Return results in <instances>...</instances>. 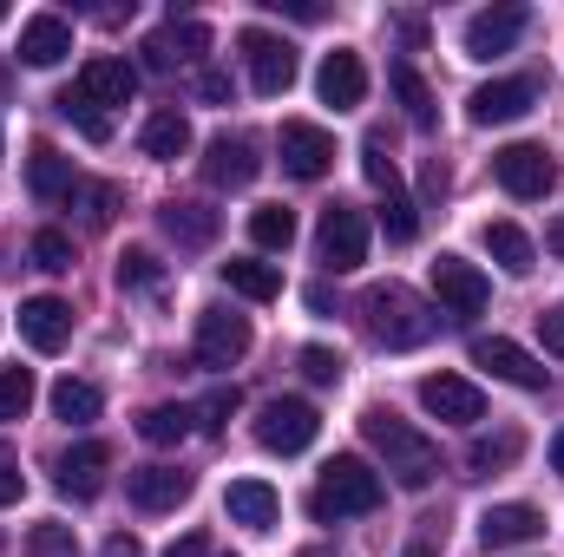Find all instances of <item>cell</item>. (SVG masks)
<instances>
[{"label": "cell", "mask_w": 564, "mask_h": 557, "mask_svg": "<svg viewBox=\"0 0 564 557\" xmlns=\"http://www.w3.org/2000/svg\"><path fill=\"white\" fill-rule=\"evenodd\" d=\"M73 157L59 151V144H33V157H26V190L40 197V204H59V197H73Z\"/></svg>", "instance_id": "26"}, {"label": "cell", "mask_w": 564, "mask_h": 557, "mask_svg": "<svg viewBox=\"0 0 564 557\" xmlns=\"http://www.w3.org/2000/svg\"><path fill=\"white\" fill-rule=\"evenodd\" d=\"M204 46H210V26H204V20H171V26H158V33L144 40V66H151V73H171V66L204 59Z\"/></svg>", "instance_id": "15"}, {"label": "cell", "mask_w": 564, "mask_h": 557, "mask_svg": "<svg viewBox=\"0 0 564 557\" xmlns=\"http://www.w3.org/2000/svg\"><path fill=\"white\" fill-rule=\"evenodd\" d=\"M381 230H388V243H414V237H421V204H414L408 190H388V204H381Z\"/></svg>", "instance_id": "36"}, {"label": "cell", "mask_w": 564, "mask_h": 557, "mask_svg": "<svg viewBox=\"0 0 564 557\" xmlns=\"http://www.w3.org/2000/svg\"><path fill=\"white\" fill-rule=\"evenodd\" d=\"M295 361H302V381H315V387H335V381L348 374V361H341L335 348H322V341H308Z\"/></svg>", "instance_id": "41"}, {"label": "cell", "mask_w": 564, "mask_h": 557, "mask_svg": "<svg viewBox=\"0 0 564 557\" xmlns=\"http://www.w3.org/2000/svg\"><path fill=\"white\" fill-rule=\"evenodd\" d=\"M33 270L66 276V270H73V237H66V230H40V237H33Z\"/></svg>", "instance_id": "40"}, {"label": "cell", "mask_w": 564, "mask_h": 557, "mask_svg": "<svg viewBox=\"0 0 564 557\" xmlns=\"http://www.w3.org/2000/svg\"><path fill=\"white\" fill-rule=\"evenodd\" d=\"M473 368H492L499 381H512V387H552V368L539 361V354H525L519 341H506V335H479L473 341Z\"/></svg>", "instance_id": "8"}, {"label": "cell", "mask_w": 564, "mask_h": 557, "mask_svg": "<svg viewBox=\"0 0 564 557\" xmlns=\"http://www.w3.org/2000/svg\"><path fill=\"white\" fill-rule=\"evenodd\" d=\"M315 256H322L335 276L361 270V263H368V210H355V204H328L322 223H315Z\"/></svg>", "instance_id": "4"}, {"label": "cell", "mask_w": 564, "mask_h": 557, "mask_svg": "<svg viewBox=\"0 0 564 557\" xmlns=\"http://www.w3.org/2000/svg\"><path fill=\"white\" fill-rule=\"evenodd\" d=\"M315 433H322V414L308 407V401H270L263 414H257V446L263 452H308L315 446Z\"/></svg>", "instance_id": "6"}, {"label": "cell", "mask_w": 564, "mask_h": 557, "mask_svg": "<svg viewBox=\"0 0 564 557\" xmlns=\"http://www.w3.org/2000/svg\"><path fill=\"white\" fill-rule=\"evenodd\" d=\"M164 282V263L151 250H126L119 256V288H158Z\"/></svg>", "instance_id": "43"}, {"label": "cell", "mask_w": 564, "mask_h": 557, "mask_svg": "<svg viewBox=\"0 0 564 557\" xmlns=\"http://www.w3.org/2000/svg\"><path fill=\"white\" fill-rule=\"evenodd\" d=\"M66 53H73V26H66L59 13H33V20L20 26V59H26V66L46 73V66H59Z\"/></svg>", "instance_id": "24"}, {"label": "cell", "mask_w": 564, "mask_h": 557, "mask_svg": "<svg viewBox=\"0 0 564 557\" xmlns=\"http://www.w3.org/2000/svg\"><path fill=\"white\" fill-rule=\"evenodd\" d=\"M53 106H59V112H66V119H73V125H79V132H86L93 144H106V139H112V119H106V112H99V106H93V99H86L79 86H66V92H59Z\"/></svg>", "instance_id": "35"}, {"label": "cell", "mask_w": 564, "mask_h": 557, "mask_svg": "<svg viewBox=\"0 0 564 557\" xmlns=\"http://www.w3.org/2000/svg\"><path fill=\"white\" fill-rule=\"evenodd\" d=\"M421 190H426V197H446V164H440V157H433V164H426Z\"/></svg>", "instance_id": "51"}, {"label": "cell", "mask_w": 564, "mask_h": 557, "mask_svg": "<svg viewBox=\"0 0 564 557\" xmlns=\"http://www.w3.org/2000/svg\"><path fill=\"white\" fill-rule=\"evenodd\" d=\"M26 557H79L73 525H33L26 532Z\"/></svg>", "instance_id": "42"}, {"label": "cell", "mask_w": 564, "mask_h": 557, "mask_svg": "<svg viewBox=\"0 0 564 557\" xmlns=\"http://www.w3.org/2000/svg\"><path fill=\"white\" fill-rule=\"evenodd\" d=\"M164 557H210V538H204V532H184V538H177Z\"/></svg>", "instance_id": "48"}, {"label": "cell", "mask_w": 564, "mask_h": 557, "mask_svg": "<svg viewBox=\"0 0 564 557\" xmlns=\"http://www.w3.org/2000/svg\"><path fill=\"white\" fill-rule=\"evenodd\" d=\"M532 106H539V79H492V86H479V92L466 99L473 125H512V119H525Z\"/></svg>", "instance_id": "13"}, {"label": "cell", "mask_w": 564, "mask_h": 557, "mask_svg": "<svg viewBox=\"0 0 564 557\" xmlns=\"http://www.w3.org/2000/svg\"><path fill=\"white\" fill-rule=\"evenodd\" d=\"M421 407L433 419H446V426H479V419H486V394H479L466 374H426Z\"/></svg>", "instance_id": "9"}, {"label": "cell", "mask_w": 564, "mask_h": 557, "mask_svg": "<svg viewBox=\"0 0 564 557\" xmlns=\"http://www.w3.org/2000/svg\"><path fill=\"white\" fill-rule=\"evenodd\" d=\"M315 92H322V106H335V112H355V106L368 99V66H361V53L335 46V53L322 59V73H315Z\"/></svg>", "instance_id": "16"}, {"label": "cell", "mask_w": 564, "mask_h": 557, "mask_svg": "<svg viewBox=\"0 0 564 557\" xmlns=\"http://www.w3.org/2000/svg\"><path fill=\"white\" fill-rule=\"evenodd\" d=\"M492 177H499L519 204H532V197H545V190L558 184V164H552L539 144H506V151H492Z\"/></svg>", "instance_id": "7"}, {"label": "cell", "mask_w": 564, "mask_h": 557, "mask_svg": "<svg viewBox=\"0 0 564 557\" xmlns=\"http://www.w3.org/2000/svg\"><path fill=\"white\" fill-rule=\"evenodd\" d=\"M519 452H525V433H519V426H506L499 439H473L466 466H473V472H499V466H512Z\"/></svg>", "instance_id": "34"}, {"label": "cell", "mask_w": 564, "mask_h": 557, "mask_svg": "<svg viewBox=\"0 0 564 557\" xmlns=\"http://www.w3.org/2000/svg\"><path fill=\"white\" fill-rule=\"evenodd\" d=\"M33 407V368H0V426L26 419Z\"/></svg>", "instance_id": "37"}, {"label": "cell", "mask_w": 564, "mask_h": 557, "mask_svg": "<svg viewBox=\"0 0 564 557\" xmlns=\"http://www.w3.org/2000/svg\"><path fill=\"white\" fill-rule=\"evenodd\" d=\"M361 433H368V446L388 459L394 485H408V492H426V485H433V472H440V446L426 439L421 426H408L394 407H368V414H361Z\"/></svg>", "instance_id": "1"}, {"label": "cell", "mask_w": 564, "mask_h": 557, "mask_svg": "<svg viewBox=\"0 0 564 557\" xmlns=\"http://www.w3.org/2000/svg\"><path fill=\"white\" fill-rule=\"evenodd\" d=\"M552 250L564 256V223H552Z\"/></svg>", "instance_id": "53"}, {"label": "cell", "mask_w": 564, "mask_h": 557, "mask_svg": "<svg viewBox=\"0 0 564 557\" xmlns=\"http://www.w3.org/2000/svg\"><path fill=\"white\" fill-rule=\"evenodd\" d=\"M250 243H257V250H289V243H295V210H282V204L250 210Z\"/></svg>", "instance_id": "32"}, {"label": "cell", "mask_w": 564, "mask_h": 557, "mask_svg": "<svg viewBox=\"0 0 564 557\" xmlns=\"http://www.w3.org/2000/svg\"><path fill=\"white\" fill-rule=\"evenodd\" d=\"M539 335H545V348L564 361V308H545V315H539Z\"/></svg>", "instance_id": "46"}, {"label": "cell", "mask_w": 564, "mask_h": 557, "mask_svg": "<svg viewBox=\"0 0 564 557\" xmlns=\"http://www.w3.org/2000/svg\"><path fill=\"white\" fill-rule=\"evenodd\" d=\"M433 295H440L446 315H479L486 295H492V282H486V270H473L466 256H440L433 263Z\"/></svg>", "instance_id": "12"}, {"label": "cell", "mask_w": 564, "mask_h": 557, "mask_svg": "<svg viewBox=\"0 0 564 557\" xmlns=\"http://www.w3.org/2000/svg\"><path fill=\"white\" fill-rule=\"evenodd\" d=\"M552 472H558V479H564V426H558V433H552Z\"/></svg>", "instance_id": "52"}, {"label": "cell", "mask_w": 564, "mask_h": 557, "mask_svg": "<svg viewBox=\"0 0 564 557\" xmlns=\"http://www.w3.org/2000/svg\"><path fill=\"white\" fill-rule=\"evenodd\" d=\"M126 492H132L139 512H177L191 499V472H177V466H139V472H126Z\"/></svg>", "instance_id": "21"}, {"label": "cell", "mask_w": 564, "mask_h": 557, "mask_svg": "<svg viewBox=\"0 0 564 557\" xmlns=\"http://www.w3.org/2000/svg\"><path fill=\"white\" fill-rule=\"evenodd\" d=\"M224 512H230V525H243V532H270L282 512L276 485H263V479H237L230 492H224Z\"/></svg>", "instance_id": "25"}, {"label": "cell", "mask_w": 564, "mask_h": 557, "mask_svg": "<svg viewBox=\"0 0 564 557\" xmlns=\"http://www.w3.org/2000/svg\"><path fill=\"white\" fill-rule=\"evenodd\" d=\"M197 99L224 106V99H230V73H197Z\"/></svg>", "instance_id": "47"}, {"label": "cell", "mask_w": 564, "mask_h": 557, "mask_svg": "<svg viewBox=\"0 0 564 557\" xmlns=\"http://www.w3.org/2000/svg\"><path fill=\"white\" fill-rule=\"evenodd\" d=\"M0 20H7V7H0Z\"/></svg>", "instance_id": "56"}, {"label": "cell", "mask_w": 564, "mask_h": 557, "mask_svg": "<svg viewBox=\"0 0 564 557\" xmlns=\"http://www.w3.org/2000/svg\"><path fill=\"white\" fill-rule=\"evenodd\" d=\"M381 472L368 466V459H355V452H341V459H328L322 466V479H315V492H308V512L322 518V525H335V518H361V512H375L381 505Z\"/></svg>", "instance_id": "2"}, {"label": "cell", "mask_w": 564, "mask_h": 557, "mask_svg": "<svg viewBox=\"0 0 564 557\" xmlns=\"http://www.w3.org/2000/svg\"><path fill=\"white\" fill-rule=\"evenodd\" d=\"M263 7H276V13H295V20H322V7H315V0H263Z\"/></svg>", "instance_id": "50"}, {"label": "cell", "mask_w": 564, "mask_h": 557, "mask_svg": "<svg viewBox=\"0 0 564 557\" xmlns=\"http://www.w3.org/2000/svg\"><path fill=\"white\" fill-rule=\"evenodd\" d=\"M361 171H368L375 190H401V171H394V157H388V139H381V132L361 139Z\"/></svg>", "instance_id": "39"}, {"label": "cell", "mask_w": 564, "mask_h": 557, "mask_svg": "<svg viewBox=\"0 0 564 557\" xmlns=\"http://www.w3.org/2000/svg\"><path fill=\"white\" fill-rule=\"evenodd\" d=\"M532 538H545V512H539V505H492V512L479 518V545H486V551H519V545H532Z\"/></svg>", "instance_id": "20"}, {"label": "cell", "mask_w": 564, "mask_h": 557, "mask_svg": "<svg viewBox=\"0 0 564 557\" xmlns=\"http://www.w3.org/2000/svg\"><path fill=\"white\" fill-rule=\"evenodd\" d=\"M257 171H263V157H257L250 139L217 132V139L204 144V177H210L217 190H243V184H257Z\"/></svg>", "instance_id": "17"}, {"label": "cell", "mask_w": 564, "mask_h": 557, "mask_svg": "<svg viewBox=\"0 0 564 557\" xmlns=\"http://www.w3.org/2000/svg\"><path fill=\"white\" fill-rule=\"evenodd\" d=\"M486 256H492L506 276H532V263H539V250H532V237H525L519 223H486Z\"/></svg>", "instance_id": "28"}, {"label": "cell", "mask_w": 564, "mask_h": 557, "mask_svg": "<svg viewBox=\"0 0 564 557\" xmlns=\"http://www.w3.org/2000/svg\"><path fill=\"white\" fill-rule=\"evenodd\" d=\"M99 557H144V545L132 538V532H112V538H106V551H99Z\"/></svg>", "instance_id": "49"}, {"label": "cell", "mask_w": 564, "mask_h": 557, "mask_svg": "<svg viewBox=\"0 0 564 557\" xmlns=\"http://www.w3.org/2000/svg\"><path fill=\"white\" fill-rule=\"evenodd\" d=\"M20 492H26V472H20V459L0 446V505H13Z\"/></svg>", "instance_id": "45"}, {"label": "cell", "mask_w": 564, "mask_h": 557, "mask_svg": "<svg viewBox=\"0 0 564 557\" xmlns=\"http://www.w3.org/2000/svg\"><path fill=\"white\" fill-rule=\"evenodd\" d=\"M302 557H328V551H302Z\"/></svg>", "instance_id": "55"}, {"label": "cell", "mask_w": 564, "mask_h": 557, "mask_svg": "<svg viewBox=\"0 0 564 557\" xmlns=\"http://www.w3.org/2000/svg\"><path fill=\"white\" fill-rule=\"evenodd\" d=\"M361 315H368V335H375L381 348H394V354H401V348H421V341H433V328H440V315L426 308L408 282H381V288H368Z\"/></svg>", "instance_id": "3"}, {"label": "cell", "mask_w": 564, "mask_h": 557, "mask_svg": "<svg viewBox=\"0 0 564 557\" xmlns=\"http://www.w3.org/2000/svg\"><path fill=\"white\" fill-rule=\"evenodd\" d=\"M224 282H230V295H243V302H276L282 295V270L276 263H257V256H230V263H224Z\"/></svg>", "instance_id": "29"}, {"label": "cell", "mask_w": 564, "mask_h": 557, "mask_svg": "<svg viewBox=\"0 0 564 557\" xmlns=\"http://www.w3.org/2000/svg\"><path fill=\"white\" fill-rule=\"evenodd\" d=\"M401 557H433V545H408V551H401Z\"/></svg>", "instance_id": "54"}, {"label": "cell", "mask_w": 564, "mask_h": 557, "mask_svg": "<svg viewBox=\"0 0 564 557\" xmlns=\"http://www.w3.org/2000/svg\"><path fill=\"white\" fill-rule=\"evenodd\" d=\"M79 92H86L93 106H126V99L139 92V73H132L126 59H112V53H93V59L79 66Z\"/></svg>", "instance_id": "23"}, {"label": "cell", "mask_w": 564, "mask_h": 557, "mask_svg": "<svg viewBox=\"0 0 564 557\" xmlns=\"http://www.w3.org/2000/svg\"><path fill=\"white\" fill-rule=\"evenodd\" d=\"M237 53H243V66H250V86H257L263 99H282V92L295 86V46H289L282 33L243 26V33H237Z\"/></svg>", "instance_id": "5"}, {"label": "cell", "mask_w": 564, "mask_h": 557, "mask_svg": "<svg viewBox=\"0 0 564 557\" xmlns=\"http://www.w3.org/2000/svg\"><path fill=\"white\" fill-rule=\"evenodd\" d=\"M139 144H144V157H158V164H177V157L191 151V119H184L177 106H164V112H151V119H144Z\"/></svg>", "instance_id": "27"}, {"label": "cell", "mask_w": 564, "mask_h": 557, "mask_svg": "<svg viewBox=\"0 0 564 557\" xmlns=\"http://www.w3.org/2000/svg\"><path fill=\"white\" fill-rule=\"evenodd\" d=\"M158 230H164L177 250H210L217 230H224V217H217L210 204H177V197H171V204L158 210Z\"/></svg>", "instance_id": "22"}, {"label": "cell", "mask_w": 564, "mask_h": 557, "mask_svg": "<svg viewBox=\"0 0 564 557\" xmlns=\"http://www.w3.org/2000/svg\"><path fill=\"white\" fill-rule=\"evenodd\" d=\"M20 335H26V348L59 354L73 341V308L59 295H33V302H20Z\"/></svg>", "instance_id": "19"}, {"label": "cell", "mask_w": 564, "mask_h": 557, "mask_svg": "<svg viewBox=\"0 0 564 557\" xmlns=\"http://www.w3.org/2000/svg\"><path fill=\"white\" fill-rule=\"evenodd\" d=\"M53 414L66 419V426H86V419L106 414V394H99L93 381H73V374H66V381L53 387Z\"/></svg>", "instance_id": "30"}, {"label": "cell", "mask_w": 564, "mask_h": 557, "mask_svg": "<svg viewBox=\"0 0 564 557\" xmlns=\"http://www.w3.org/2000/svg\"><path fill=\"white\" fill-rule=\"evenodd\" d=\"M59 492L66 499H99L106 492V472H112V446L106 439H79V446H66L59 452Z\"/></svg>", "instance_id": "11"}, {"label": "cell", "mask_w": 564, "mask_h": 557, "mask_svg": "<svg viewBox=\"0 0 564 557\" xmlns=\"http://www.w3.org/2000/svg\"><path fill=\"white\" fill-rule=\"evenodd\" d=\"M191 407H171V401H164V407H144L139 414V439L144 446H184V439H191Z\"/></svg>", "instance_id": "31"}, {"label": "cell", "mask_w": 564, "mask_h": 557, "mask_svg": "<svg viewBox=\"0 0 564 557\" xmlns=\"http://www.w3.org/2000/svg\"><path fill=\"white\" fill-rule=\"evenodd\" d=\"M276 151H282V171H289V177H302V184H308V177H322V171L335 164V139H328L322 125H302V119H289V125H282Z\"/></svg>", "instance_id": "14"}, {"label": "cell", "mask_w": 564, "mask_h": 557, "mask_svg": "<svg viewBox=\"0 0 564 557\" xmlns=\"http://www.w3.org/2000/svg\"><path fill=\"white\" fill-rule=\"evenodd\" d=\"M73 210L86 230H106L112 210H119V184H73Z\"/></svg>", "instance_id": "33"}, {"label": "cell", "mask_w": 564, "mask_h": 557, "mask_svg": "<svg viewBox=\"0 0 564 557\" xmlns=\"http://www.w3.org/2000/svg\"><path fill=\"white\" fill-rule=\"evenodd\" d=\"M237 407H243V394H237V387H217V394H210V401L197 407V419H204V433H224Z\"/></svg>", "instance_id": "44"}, {"label": "cell", "mask_w": 564, "mask_h": 557, "mask_svg": "<svg viewBox=\"0 0 564 557\" xmlns=\"http://www.w3.org/2000/svg\"><path fill=\"white\" fill-rule=\"evenodd\" d=\"M525 33V7H492V13H473L466 20V59H499L512 53Z\"/></svg>", "instance_id": "18"}, {"label": "cell", "mask_w": 564, "mask_h": 557, "mask_svg": "<svg viewBox=\"0 0 564 557\" xmlns=\"http://www.w3.org/2000/svg\"><path fill=\"white\" fill-rule=\"evenodd\" d=\"M394 92H401V106H408V119L414 125H433V92H426V79L414 73V66H394Z\"/></svg>", "instance_id": "38"}, {"label": "cell", "mask_w": 564, "mask_h": 557, "mask_svg": "<svg viewBox=\"0 0 564 557\" xmlns=\"http://www.w3.org/2000/svg\"><path fill=\"white\" fill-rule=\"evenodd\" d=\"M250 354V321L230 315V308H204L197 315V361L204 368H230Z\"/></svg>", "instance_id": "10"}]
</instances>
